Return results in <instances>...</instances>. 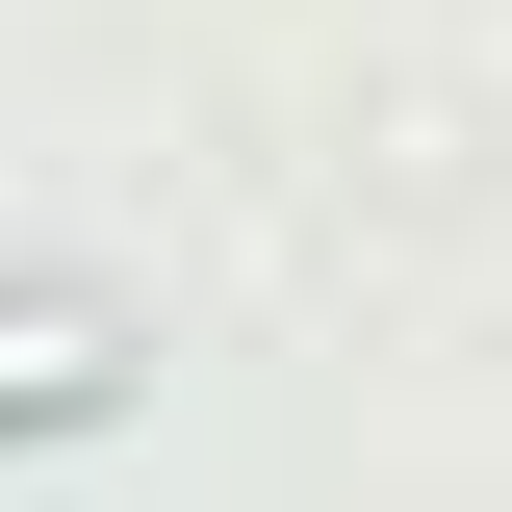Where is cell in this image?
Instances as JSON below:
<instances>
[{
  "label": "cell",
  "instance_id": "6da1fadb",
  "mask_svg": "<svg viewBox=\"0 0 512 512\" xmlns=\"http://www.w3.org/2000/svg\"><path fill=\"white\" fill-rule=\"evenodd\" d=\"M77 384H103V359H77L52 308H0V410H77Z\"/></svg>",
  "mask_w": 512,
  "mask_h": 512
}]
</instances>
